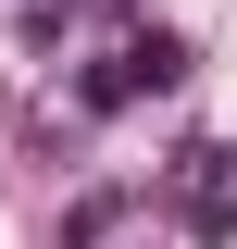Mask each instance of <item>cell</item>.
I'll return each instance as SVG.
<instances>
[{"label":"cell","instance_id":"1","mask_svg":"<svg viewBox=\"0 0 237 249\" xmlns=\"http://www.w3.org/2000/svg\"><path fill=\"white\" fill-rule=\"evenodd\" d=\"M175 224H187L200 249H225V237H237V150H225V137L175 162Z\"/></svg>","mask_w":237,"mask_h":249},{"label":"cell","instance_id":"3","mask_svg":"<svg viewBox=\"0 0 237 249\" xmlns=\"http://www.w3.org/2000/svg\"><path fill=\"white\" fill-rule=\"evenodd\" d=\"M38 13H62V0H38Z\"/></svg>","mask_w":237,"mask_h":249},{"label":"cell","instance_id":"2","mask_svg":"<svg viewBox=\"0 0 237 249\" xmlns=\"http://www.w3.org/2000/svg\"><path fill=\"white\" fill-rule=\"evenodd\" d=\"M175 75H187V37H162V25H150V37H125V50H113V62L88 75V112H125V100L175 88Z\"/></svg>","mask_w":237,"mask_h":249}]
</instances>
